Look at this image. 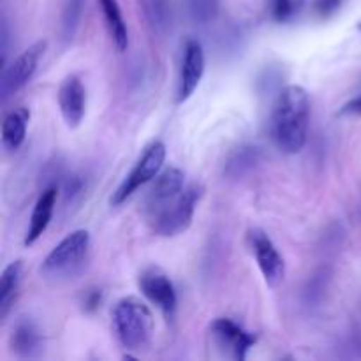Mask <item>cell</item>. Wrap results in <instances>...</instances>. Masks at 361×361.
<instances>
[{
	"instance_id": "6da1fadb",
	"label": "cell",
	"mask_w": 361,
	"mask_h": 361,
	"mask_svg": "<svg viewBox=\"0 0 361 361\" xmlns=\"http://www.w3.org/2000/svg\"><path fill=\"white\" fill-rule=\"evenodd\" d=\"M310 118L309 94L300 85L282 88L271 115V136L281 152L295 155L307 143Z\"/></svg>"
},
{
	"instance_id": "7a4b0ae2",
	"label": "cell",
	"mask_w": 361,
	"mask_h": 361,
	"mask_svg": "<svg viewBox=\"0 0 361 361\" xmlns=\"http://www.w3.org/2000/svg\"><path fill=\"white\" fill-rule=\"evenodd\" d=\"M113 328L120 344L129 351L145 348L154 331V316L136 296L122 298L113 309Z\"/></svg>"
},
{
	"instance_id": "3957f363",
	"label": "cell",
	"mask_w": 361,
	"mask_h": 361,
	"mask_svg": "<svg viewBox=\"0 0 361 361\" xmlns=\"http://www.w3.org/2000/svg\"><path fill=\"white\" fill-rule=\"evenodd\" d=\"M203 192V187L192 183L187 189H183L168 207H164L154 217H150L152 229H154L155 235L176 236L189 229Z\"/></svg>"
},
{
	"instance_id": "277c9868",
	"label": "cell",
	"mask_w": 361,
	"mask_h": 361,
	"mask_svg": "<svg viewBox=\"0 0 361 361\" xmlns=\"http://www.w3.org/2000/svg\"><path fill=\"white\" fill-rule=\"evenodd\" d=\"M166 161V145L162 141H152L147 148H145L143 155L137 159V162L134 164V168L130 169L129 175L123 178V182L120 183L118 189L113 192L111 207H118L123 201L129 200L137 189H141L143 185L150 183L159 173L162 171V166Z\"/></svg>"
},
{
	"instance_id": "5b68a950",
	"label": "cell",
	"mask_w": 361,
	"mask_h": 361,
	"mask_svg": "<svg viewBox=\"0 0 361 361\" xmlns=\"http://www.w3.org/2000/svg\"><path fill=\"white\" fill-rule=\"evenodd\" d=\"M90 247V233L87 229H76L69 233L41 264V274L44 277H62L76 270L85 259Z\"/></svg>"
},
{
	"instance_id": "8992f818",
	"label": "cell",
	"mask_w": 361,
	"mask_h": 361,
	"mask_svg": "<svg viewBox=\"0 0 361 361\" xmlns=\"http://www.w3.org/2000/svg\"><path fill=\"white\" fill-rule=\"evenodd\" d=\"M46 41H37L30 46L28 49H25L18 59H14L9 66L4 67L2 81H0V94H2L4 101L11 97V95L16 94L18 90L25 87L28 81L32 80V76L35 74L39 66V60L44 55Z\"/></svg>"
},
{
	"instance_id": "52a82bcc",
	"label": "cell",
	"mask_w": 361,
	"mask_h": 361,
	"mask_svg": "<svg viewBox=\"0 0 361 361\" xmlns=\"http://www.w3.org/2000/svg\"><path fill=\"white\" fill-rule=\"evenodd\" d=\"M247 238H249V247L252 250L254 257H256L264 282L270 288H277L286 277V263L282 259L281 252H279L275 243L271 242V238L263 229H250Z\"/></svg>"
},
{
	"instance_id": "ba28073f",
	"label": "cell",
	"mask_w": 361,
	"mask_h": 361,
	"mask_svg": "<svg viewBox=\"0 0 361 361\" xmlns=\"http://www.w3.org/2000/svg\"><path fill=\"white\" fill-rule=\"evenodd\" d=\"M210 331L215 344H217L226 355H229L231 358L238 361L247 360L250 348H254V344L257 342V337L252 331L245 330L242 324L229 319V317H219V319H215L214 323H212Z\"/></svg>"
},
{
	"instance_id": "9c48e42d",
	"label": "cell",
	"mask_w": 361,
	"mask_h": 361,
	"mask_svg": "<svg viewBox=\"0 0 361 361\" xmlns=\"http://www.w3.org/2000/svg\"><path fill=\"white\" fill-rule=\"evenodd\" d=\"M140 289L145 298L157 307L168 319H171L176 312V291L171 279L161 268L150 267L141 271L140 275Z\"/></svg>"
},
{
	"instance_id": "30bf717a",
	"label": "cell",
	"mask_w": 361,
	"mask_h": 361,
	"mask_svg": "<svg viewBox=\"0 0 361 361\" xmlns=\"http://www.w3.org/2000/svg\"><path fill=\"white\" fill-rule=\"evenodd\" d=\"M183 182H185V175L182 169L166 168L152 180L150 190L145 196V212H147L148 219L154 217L157 212L168 207L176 196L183 190Z\"/></svg>"
},
{
	"instance_id": "8fae6325",
	"label": "cell",
	"mask_w": 361,
	"mask_h": 361,
	"mask_svg": "<svg viewBox=\"0 0 361 361\" xmlns=\"http://www.w3.org/2000/svg\"><path fill=\"white\" fill-rule=\"evenodd\" d=\"M204 74V51L201 42L187 41L185 48H183V60H182V69H180L178 78V88H176V102L182 104L190 95L196 92L200 87L201 80Z\"/></svg>"
},
{
	"instance_id": "7c38bea8",
	"label": "cell",
	"mask_w": 361,
	"mask_h": 361,
	"mask_svg": "<svg viewBox=\"0 0 361 361\" xmlns=\"http://www.w3.org/2000/svg\"><path fill=\"white\" fill-rule=\"evenodd\" d=\"M59 106L63 116V122L71 129H76L85 116L87 109V92L78 76L71 74L60 83Z\"/></svg>"
},
{
	"instance_id": "4fadbf2b",
	"label": "cell",
	"mask_w": 361,
	"mask_h": 361,
	"mask_svg": "<svg viewBox=\"0 0 361 361\" xmlns=\"http://www.w3.org/2000/svg\"><path fill=\"white\" fill-rule=\"evenodd\" d=\"M56 196H59V189L55 185L46 187L42 190V194L39 196V200L35 201V207L32 210L30 224H28L27 235H25V245L30 247L44 235V231L48 229L49 222H51L53 212H55V203Z\"/></svg>"
},
{
	"instance_id": "5bb4252c",
	"label": "cell",
	"mask_w": 361,
	"mask_h": 361,
	"mask_svg": "<svg viewBox=\"0 0 361 361\" xmlns=\"http://www.w3.org/2000/svg\"><path fill=\"white\" fill-rule=\"evenodd\" d=\"M11 345L18 356H23V358L37 356L42 348V335L37 324L28 317H21L11 335Z\"/></svg>"
},
{
	"instance_id": "9a60e30c",
	"label": "cell",
	"mask_w": 361,
	"mask_h": 361,
	"mask_svg": "<svg viewBox=\"0 0 361 361\" xmlns=\"http://www.w3.org/2000/svg\"><path fill=\"white\" fill-rule=\"evenodd\" d=\"M28 122H30V111L23 106L7 113L2 122V145L6 150L16 152L23 145Z\"/></svg>"
},
{
	"instance_id": "2e32d148",
	"label": "cell",
	"mask_w": 361,
	"mask_h": 361,
	"mask_svg": "<svg viewBox=\"0 0 361 361\" xmlns=\"http://www.w3.org/2000/svg\"><path fill=\"white\" fill-rule=\"evenodd\" d=\"M97 2L102 11V16H104L106 28H108L113 44L118 51H126L127 46H129V32H127V25L122 16L118 0H97Z\"/></svg>"
},
{
	"instance_id": "e0dca14e",
	"label": "cell",
	"mask_w": 361,
	"mask_h": 361,
	"mask_svg": "<svg viewBox=\"0 0 361 361\" xmlns=\"http://www.w3.org/2000/svg\"><path fill=\"white\" fill-rule=\"evenodd\" d=\"M21 275H23L21 261H13L4 268L2 277H0V319H6L16 302L21 286Z\"/></svg>"
},
{
	"instance_id": "ac0fdd59",
	"label": "cell",
	"mask_w": 361,
	"mask_h": 361,
	"mask_svg": "<svg viewBox=\"0 0 361 361\" xmlns=\"http://www.w3.org/2000/svg\"><path fill=\"white\" fill-rule=\"evenodd\" d=\"M261 157H263V154H261L259 148L252 147V145H245V147L233 152L228 164H226L224 173L229 178H242L259 164Z\"/></svg>"
},
{
	"instance_id": "d6986e66",
	"label": "cell",
	"mask_w": 361,
	"mask_h": 361,
	"mask_svg": "<svg viewBox=\"0 0 361 361\" xmlns=\"http://www.w3.org/2000/svg\"><path fill=\"white\" fill-rule=\"evenodd\" d=\"M183 6L192 23L208 25L217 18L221 2L219 0H183Z\"/></svg>"
},
{
	"instance_id": "ffe728a7",
	"label": "cell",
	"mask_w": 361,
	"mask_h": 361,
	"mask_svg": "<svg viewBox=\"0 0 361 361\" xmlns=\"http://www.w3.org/2000/svg\"><path fill=\"white\" fill-rule=\"evenodd\" d=\"M85 0H66V6L62 11V23H60V32L66 41H71L80 27L81 16H83Z\"/></svg>"
},
{
	"instance_id": "44dd1931",
	"label": "cell",
	"mask_w": 361,
	"mask_h": 361,
	"mask_svg": "<svg viewBox=\"0 0 361 361\" xmlns=\"http://www.w3.org/2000/svg\"><path fill=\"white\" fill-rule=\"evenodd\" d=\"M145 18L152 28L164 30L169 23V4L168 0H141Z\"/></svg>"
},
{
	"instance_id": "7402d4cb",
	"label": "cell",
	"mask_w": 361,
	"mask_h": 361,
	"mask_svg": "<svg viewBox=\"0 0 361 361\" xmlns=\"http://www.w3.org/2000/svg\"><path fill=\"white\" fill-rule=\"evenodd\" d=\"M305 0H268V7L277 21H289L302 11Z\"/></svg>"
},
{
	"instance_id": "603a6c76",
	"label": "cell",
	"mask_w": 361,
	"mask_h": 361,
	"mask_svg": "<svg viewBox=\"0 0 361 361\" xmlns=\"http://www.w3.org/2000/svg\"><path fill=\"white\" fill-rule=\"evenodd\" d=\"M102 303V291L101 289H88L83 296V309L87 312H95Z\"/></svg>"
},
{
	"instance_id": "cb8c5ba5",
	"label": "cell",
	"mask_w": 361,
	"mask_h": 361,
	"mask_svg": "<svg viewBox=\"0 0 361 361\" xmlns=\"http://www.w3.org/2000/svg\"><path fill=\"white\" fill-rule=\"evenodd\" d=\"M317 13L321 16H331L341 7V0H317Z\"/></svg>"
},
{
	"instance_id": "d4e9b609",
	"label": "cell",
	"mask_w": 361,
	"mask_h": 361,
	"mask_svg": "<svg viewBox=\"0 0 361 361\" xmlns=\"http://www.w3.org/2000/svg\"><path fill=\"white\" fill-rule=\"evenodd\" d=\"M341 113L342 116L344 115H351V116H361V95L360 97H355L351 99V101L345 102L344 106L341 108Z\"/></svg>"
},
{
	"instance_id": "484cf974",
	"label": "cell",
	"mask_w": 361,
	"mask_h": 361,
	"mask_svg": "<svg viewBox=\"0 0 361 361\" xmlns=\"http://www.w3.org/2000/svg\"><path fill=\"white\" fill-rule=\"evenodd\" d=\"M7 39H9V34H7V25H2V55H4V63H6V53H7Z\"/></svg>"
},
{
	"instance_id": "4316f807",
	"label": "cell",
	"mask_w": 361,
	"mask_h": 361,
	"mask_svg": "<svg viewBox=\"0 0 361 361\" xmlns=\"http://www.w3.org/2000/svg\"><path fill=\"white\" fill-rule=\"evenodd\" d=\"M358 28H360V30H361V21H360V23H358Z\"/></svg>"
}]
</instances>
